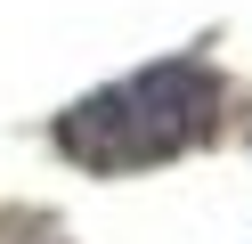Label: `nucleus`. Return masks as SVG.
<instances>
[{"mask_svg":"<svg viewBox=\"0 0 252 244\" xmlns=\"http://www.w3.org/2000/svg\"><path fill=\"white\" fill-rule=\"evenodd\" d=\"M228 106V81L195 57H163L138 65L130 81H106L82 106L57 114V146H65L82 171H155V163L187 155L220 130Z\"/></svg>","mask_w":252,"mask_h":244,"instance_id":"nucleus-1","label":"nucleus"}]
</instances>
